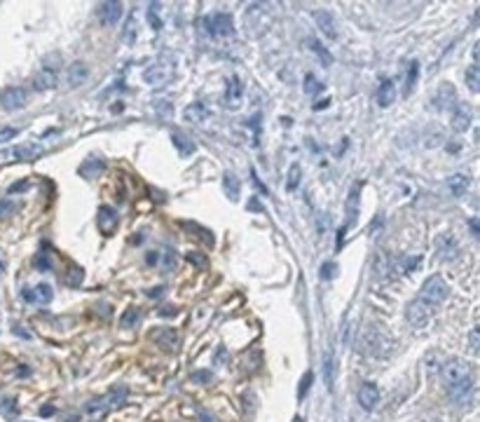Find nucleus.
<instances>
[{
  "instance_id": "nucleus-1",
  "label": "nucleus",
  "mask_w": 480,
  "mask_h": 422,
  "mask_svg": "<svg viewBox=\"0 0 480 422\" xmlns=\"http://www.w3.org/2000/svg\"><path fill=\"white\" fill-rule=\"evenodd\" d=\"M396 343L394 338L387 333L380 326H365L363 333H361V349H363L368 356H389L394 352Z\"/></svg>"
},
{
  "instance_id": "nucleus-2",
  "label": "nucleus",
  "mask_w": 480,
  "mask_h": 422,
  "mask_svg": "<svg viewBox=\"0 0 480 422\" xmlns=\"http://www.w3.org/2000/svg\"><path fill=\"white\" fill-rule=\"evenodd\" d=\"M440 375H443L445 387H448V389H452V387H457V385H462V382H466V380H471V366H468V361L459 359V356H452V359H448L443 364Z\"/></svg>"
},
{
  "instance_id": "nucleus-3",
  "label": "nucleus",
  "mask_w": 480,
  "mask_h": 422,
  "mask_svg": "<svg viewBox=\"0 0 480 422\" xmlns=\"http://www.w3.org/2000/svg\"><path fill=\"white\" fill-rule=\"evenodd\" d=\"M448 284H445L443 279L438 275H433V277H429V279L422 284V291H420V300L422 303H426L429 307H436V305H440L445 298H448Z\"/></svg>"
},
{
  "instance_id": "nucleus-4",
  "label": "nucleus",
  "mask_w": 480,
  "mask_h": 422,
  "mask_svg": "<svg viewBox=\"0 0 480 422\" xmlns=\"http://www.w3.org/2000/svg\"><path fill=\"white\" fill-rule=\"evenodd\" d=\"M122 12H124V10H122V3L108 0V3H98L96 5V19L104 26H115L122 19Z\"/></svg>"
},
{
  "instance_id": "nucleus-5",
  "label": "nucleus",
  "mask_w": 480,
  "mask_h": 422,
  "mask_svg": "<svg viewBox=\"0 0 480 422\" xmlns=\"http://www.w3.org/2000/svg\"><path fill=\"white\" fill-rule=\"evenodd\" d=\"M171 75H174V66H166V63H162V61L143 71V80H146L148 85H152V87L166 85Z\"/></svg>"
},
{
  "instance_id": "nucleus-6",
  "label": "nucleus",
  "mask_w": 480,
  "mask_h": 422,
  "mask_svg": "<svg viewBox=\"0 0 480 422\" xmlns=\"http://www.w3.org/2000/svg\"><path fill=\"white\" fill-rule=\"evenodd\" d=\"M431 310H433V307H429L426 303H422V300L417 298L415 303H410V305H407L405 317H407V321H410L415 329H422V326H426L429 317H431Z\"/></svg>"
},
{
  "instance_id": "nucleus-7",
  "label": "nucleus",
  "mask_w": 480,
  "mask_h": 422,
  "mask_svg": "<svg viewBox=\"0 0 480 422\" xmlns=\"http://www.w3.org/2000/svg\"><path fill=\"white\" fill-rule=\"evenodd\" d=\"M56 85H59V73L47 66H43L33 75V89L36 92H47V89H54Z\"/></svg>"
},
{
  "instance_id": "nucleus-8",
  "label": "nucleus",
  "mask_w": 480,
  "mask_h": 422,
  "mask_svg": "<svg viewBox=\"0 0 480 422\" xmlns=\"http://www.w3.org/2000/svg\"><path fill=\"white\" fill-rule=\"evenodd\" d=\"M314 19H316V24H319L323 36L328 38V40H337V21H335L330 10H316Z\"/></svg>"
},
{
  "instance_id": "nucleus-9",
  "label": "nucleus",
  "mask_w": 480,
  "mask_h": 422,
  "mask_svg": "<svg viewBox=\"0 0 480 422\" xmlns=\"http://www.w3.org/2000/svg\"><path fill=\"white\" fill-rule=\"evenodd\" d=\"M242 101H244V85L237 75H232L225 87V106L230 110H237L242 106Z\"/></svg>"
},
{
  "instance_id": "nucleus-10",
  "label": "nucleus",
  "mask_w": 480,
  "mask_h": 422,
  "mask_svg": "<svg viewBox=\"0 0 480 422\" xmlns=\"http://www.w3.org/2000/svg\"><path fill=\"white\" fill-rule=\"evenodd\" d=\"M356 399H359V406L363 410H372L377 406V401H380V389H377L375 382H363Z\"/></svg>"
},
{
  "instance_id": "nucleus-11",
  "label": "nucleus",
  "mask_w": 480,
  "mask_h": 422,
  "mask_svg": "<svg viewBox=\"0 0 480 422\" xmlns=\"http://www.w3.org/2000/svg\"><path fill=\"white\" fill-rule=\"evenodd\" d=\"M211 31L213 36L220 38H230L234 33V26H232V14L227 12H216L211 17Z\"/></svg>"
},
{
  "instance_id": "nucleus-12",
  "label": "nucleus",
  "mask_w": 480,
  "mask_h": 422,
  "mask_svg": "<svg viewBox=\"0 0 480 422\" xmlns=\"http://www.w3.org/2000/svg\"><path fill=\"white\" fill-rule=\"evenodd\" d=\"M183 117H185V122H190V124H201V122H207L209 117H211V110L201 104V101H195V104L185 106Z\"/></svg>"
},
{
  "instance_id": "nucleus-13",
  "label": "nucleus",
  "mask_w": 480,
  "mask_h": 422,
  "mask_svg": "<svg viewBox=\"0 0 480 422\" xmlns=\"http://www.w3.org/2000/svg\"><path fill=\"white\" fill-rule=\"evenodd\" d=\"M96 225H98V230H101V235L108 237L117 225V211L113 207H101L98 209V216H96Z\"/></svg>"
},
{
  "instance_id": "nucleus-14",
  "label": "nucleus",
  "mask_w": 480,
  "mask_h": 422,
  "mask_svg": "<svg viewBox=\"0 0 480 422\" xmlns=\"http://www.w3.org/2000/svg\"><path fill=\"white\" fill-rule=\"evenodd\" d=\"M433 106H436L438 110H450L457 106V92L452 85H440V89L436 92V96H433Z\"/></svg>"
},
{
  "instance_id": "nucleus-15",
  "label": "nucleus",
  "mask_w": 480,
  "mask_h": 422,
  "mask_svg": "<svg viewBox=\"0 0 480 422\" xmlns=\"http://www.w3.org/2000/svg\"><path fill=\"white\" fill-rule=\"evenodd\" d=\"M3 106L7 110H17L26 106V89L24 87H7L3 94Z\"/></svg>"
},
{
  "instance_id": "nucleus-16",
  "label": "nucleus",
  "mask_w": 480,
  "mask_h": 422,
  "mask_svg": "<svg viewBox=\"0 0 480 422\" xmlns=\"http://www.w3.org/2000/svg\"><path fill=\"white\" fill-rule=\"evenodd\" d=\"M468 124H471V108L464 104H457L455 108H452V129L455 132H466Z\"/></svg>"
},
{
  "instance_id": "nucleus-17",
  "label": "nucleus",
  "mask_w": 480,
  "mask_h": 422,
  "mask_svg": "<svg viewBox=\"0 0 480 422\" xmlns=\"http://www.w3.org/2000/svg\"><path fill=\"white\" fill-rule=\"evenodd\" d=\"M436 249L443 261H455V258L459 256V244H457L450 235H440L436 242Z\"/></svg>"
},
{
  "instance_id": "nucleus-18",
  "label": "nucleus",
  "mask_w": 480,
  "mask_h": 422,
  "mask_svg": "<svg viewBox=\"0 0 480 422\" xmlns=\"http://www.w3.org/2000/svg\"><path fill=\"white\" fill-rule=\"evenodd\" d=\"M375 99L382 108H389L396 101V82L394 80H382V85L377 87V92H375Z\"/></svg>"
},
{
  "instance_id": "nucleus-19",
  "label": "nucleus",
  "mask_w": 480,
  "mask_h": 422,
  "mask_svg": "<svg viewBox=\"0 0 480 422\" xmlns=\"http://www.w3.org/2000/svg\"><path fill=\"white\" fill-rule=\"evenodd\" d=\"M68 85L71 87H80V85H85V80L89 78V68H87V63L85 61H75V63H71L68 66Z\"/></svg>"
},
{
  "instance_id": "nucleus-20",
  "label": "nucleus",
  "mask_w": 480,
  "mask_h": 422,
  "mask_svg": "<svg viewBox=\"0 0 480 422\" xmlns=\"http://www.w3.org/2000/svg\"><path fill=\"white\" fill-rule=\"evenodd\" d=\"M448 188H450V192L455 197H464L468 192V188H471V176H466V174H452L448 178Z\"/></svg>"
},
{
  "instance_id": "nucleus-21",
  "label": "nucleus",
  "mask_w": 480,
  "mask_h": 422,
  "mask_svg": "<svg viewBox=\"0 0 480 422\" xmlns=\"http://www.w3.org/2000/svg\"><path fill=\"white\" fill-rule=\"evenodd\" d=\"M12 155L17 159H21V162H33V159H38L43 155V148L36 146V143H21V146H17L12 150Z\"/></svg>"
},
{
  "instance_id": "nucleus-22",
  "label": "nucleus",
  "mask_w": 480,
  "mask_h": 422,
  "mask_svg": "<svg viewBox=\"0 0 480 422\" xmlns=\"http://www.w3.org/2000/svg\"><path fill=\"white\" fill-rule=\"evenodd\" d=\"M152 340L157 345H162V347H176L178 345V333L174 329H157V331H152Z\"/></svg>"
},
{
  "instance_id": "nucleus-23",
  "label": "nucleus",
  "mask_w": 480,
  "mask_h": 422,
  "mask_svg": "<svg viewBox=\"0 0 480 422\" xmlns=\"http://www.w3.org/2000/svg\"><path fill=\"white\" fill-rule=\"evenodd\" d=\"M323 385H326V389L333 392L335 389V359H333V352H326V356H323Z\"/></svg>"
},
{
  "instance_id": "nucleus-24",
  "label": "nucleus",
  "mask_w": 480,
  "mask_h": 422,
  "mask_svg": "<svg viewBox=\"0 0 480 422\" xmlns=\"http://www.w3.org/2000/svg\"><path fill=\"white\" fill-rule=\"evenodd\" d=\"M359 192H361V188L354 185V188L349 190V197H347V228L352 225L356 214H359Z\"/></svg>"
},
{
  "instance_id": "nucleus-25",
  "label": "nucleus",
  "mask_w": 480,
  "mask_h": 422,
  "mask_svg": "<svg viewBox=\"0 0 480 422\" xmlns=\"http://www.w3.org/2000/svg\"><path fill=\"white\" fill-rule=\"evenodd\" d=\"M223 188H225V195L230 197L232 202H237V200H239V188H242V183H239V178L234 176L232 172H227L225 176H223Z\"/></svg>"
},
{
  "instance_id": "nucleus-26",
  "label": "nucleus",
  "mask_w": 480,
  "mask_h": 422,
  "mask_svg": "<svg viewBox=\"0 0 480 422\" xmlns=\"http://www.w3.org/2000/svg\"><path fill=\"white\" fill-rule=\"evenodd\" d=\"M307 45H310V49H312V52H314V54L319 56V59H321V63H323V66H326V68H330V66H333V56H330V52H328V49H326V47H323V45L319 43L316 38H307Z\"/></svg>"
},
{
  "instance_id": "nucleus-27",
  "label": "nucleus",
  "mask_w": 480,
  "mask_h": 422,
  "mask_svg": "<svg viewBox=\"0 0 480 422\" xmlns=\"http://www.w3.org/2000/svg\"><path fill=\"white\" fill-rule=\"evenodd\" d=\"M101 172H104V162H101V159H96V157L85 159V165L80 167V176H85V178H94V176H98Z\"/></svg>"
},
{
  "instance_id": "nucleus-28",
  "label": "nucleus",
  "mask_w": 480,
  "mask_h": 422,
  "mask_svg": "<svg viewBox=\"0 0 480 422\" xmlns=\"http://www.w3.org/2000/svg\"><path fill=\"white\" fill-rule=\"evenodd\" d=\"M171 139H174V146H176V150L183 155V157H188V155H192L197 150L195 143H192L190 139H185L183 134H178V132H174V136H171Z\"/></svg>"
},
{
  "instance_id": "nucleus-29",
  "label": "nucleus",
  "mask_w": 480,
  "mask_h": 422,
  "mask_svg": "<svg viewBox=\"0 0 480 422\" xmlns=\"http://www.w3.org/2000/svg\"><path fill=\"white\" fill-rule=\"evenodd\" d=\"M124 399H127V387L120 385V387H115V389H113L108 397L104 399V404H106V408H110V406H122V404H124Z\"/></svg>"
},
{
  "instance_id": "nucleus-30",
  "label": "nucleus",
  "mask_w": 480,
  "mask_h": 422,
  "mask_svg": "<svg viewBox=\"0 0 480 422\" xmlns=\"http://www.w3.org/2000/svg\"><path fill=\"white\" fill-rule=\"evenodd\" d=\"M139 319H141V310H139V307H127V310H124V314H122V319H120V326H122V329H131V326L139 324Z\"/></svg>"
},
{
  "instance_id": "nucleus-31",
  "label": "nucleus",
  "mask_w": 480,
  "mask_h": 422,
  "mask_svg": "<svg viewBox=\"0 0 480 422\" xmlns=\"http://www.w3.org/2000/svg\"><path fill=\"white\" fill-rule=\"evenodd\" d=\"M33 296H36V303L47 305V303H52V298H54V291H52L49 284H38V286L33 288Z\"/></svg>"
},
{
  "instance_id": "nucleus-32",
  "label": "nucleus",
  "mask_w": 480,
  "mask_h": 422,
  "mask_svg": "<svg viewBox=\"0 0 480 422\" xmlns=\"http://www.w3.org/2000/svg\"><path fill=\"white\" fill-rule=\"evenodd\" d=\"M417 78H420V63L413 61L410 63V68H407V82H405V96H410V92L415 89V85H417Z\"/></svg>"
},
{
  "instance_id": "nucleus-33",
  "label": "nucleus",
  "mask_w": 480,
  "mask_h": 422,
  "mask_svg": "<svg viewBox=\"0 0 480 422\" xmlns=\"http://www.w3.org/2000/svg\"><path fill=\"white\" fill-rule=\"evenodd\" d=\"M466 85L473 89V92H478L480 89V68H478V63H471L468 66V71H466Z\"/></svg>"
},
{
  "instance_id": "nucleus-34",
  "label": "nucleus",
  "mask_w": 480,
  "mask_h": 422,
  "mask_svg": "<svg viewBox=\"0 0 480 422\" xmlns=\"http://www.w3.org/2000/svg\"><path fill=\"white\" fill-rule=\"evenodd\" d=\"M300 176H302V169H300V165L295 162V165H291V169H288V181H286V188L291 190V192L298 188Z\"/></svg>"
},
{
  "instance_id": "nucleus-35",
  "label": "nucleus",
  "mask_w": 480,
  "mask_h": 422,
  "mask_svg": "<svg viewBox=\"0 0 480 422\" xmlns=\"http://www.w3.org/2000/svg\"><path fill=\"white\" fill-rule=\"evenodd\" d=\"M155 110H157V115L164 120V122H169L171 117H174V106L169 104V101H155Z\"/></svg>"
},
{
  "instance_id": "nucleus-36",
  "label": "nucleus",
  "mask_w": 480,
  "mask_h": 422,
  "mask_svg": "<svg viewBox=\"0 0 480 422\" xmlns=\"http://www.w3.org/2000/svg\"><path fill=\"white\" fill-rule=\"evenodd\" d=\"M183 225L188 228V230H192V233H197L195 237H199V239H204L207 244H213V237H211V230H204L201 225H197V223H183Z\"/></svg>"
},
{
  "instance_id": "nucleus-37",
  "label": "nucleus",
  "mask_w": 480,
  "mask_h": 422,
  "mask_svg": "<svg viewBox=\"0 0 480 422\" xmlns=\"http://www.w3.org/2000/svg\"><path fill=\"white\" fill-rule=\"evenodd\" d=\"M312 380H314V373H312V371H307V373L302 375V380H300L298 399H304V397H307V392H310V387H312Z\"/></svg>"
},
{
  "instance_id": "nucleus-38",
  "label": "nucleus",
  "mask_w": 480,
  "mask_h": 422,
  "mask_svg": "<svg viewBox=\"0 0 480 422\" xmlns=\"http://www.w3.org/2000/svg\"><path fill=\"white\" fill-rule=\"evenodd\" d=\"M17 129L14 127H0V146L3 143H7V141H12V139H17Z\"/></svg>"
},
{
  "instance_id": "nucleus-39",
  "label": "nucleus",
  "mask_w": 480,
  "mask_h": 422,
  "mask_svg": "<svg viewBox=\"0 0 480 422\" xmlns=\"http://www.w3.org/2000/svg\"><path fill=\"white\" fill-rule=\"evenodd\" d=\"M148 21L152 24V28H155V31H159V28H162V19L157 17V5H152L150 10H148Z\"/></svg>"
},
{
  "instance_id": "nucleus-40",
  "label": "nucleus",
  "mask_w": 480,
  "mask_h": 422,
  "mask_svg": "<svg viewBox=\"0 0 480 422\" xmlns=\"http://www.w3.org/2000/svg\"><path fill=\"white\" fill-rule=\"evenodd\" d=\"M319 89H321V85L316 82L314 75H307V78H304V92H307V94H316Z\"/></svg>"
},
{
  "instance_id": "nucleus-41",
  "label": "nucleus",
  "mask_w": 480,
  "mask_h": 422,
  "mask_svg": "<svg viewBox=\"0 0 480 422\" xmlns=\"http://www.w3.org/2000/svg\"><path fill=\"white\" fill-rule=\"evenodd\" d=\"M82 277H85V275H82V270H80V268H75V270H71V275H68V286H80V284H82Z\"/></svg>"
},
{
  "instance_id": "nucleus-42",
  "label": "nucleus",
  "mask_w": 480,
  "mask_h": 422,
  "mask_svg": "<svg viewBox=\"0 0 480 422\" xmlns=\"http://www.w3.org/2000/svg\"><path fill=\"white\" fill-rule=\"evenodd\" d=\"M136 40V21L134 19H129L127 21V31H124V43H134Z\"/></svg>"
},
{
  "instance_id": "nucleus-43",
  "label": "nucleus",
  "mask_w": 480,
  "mask_h": 422,
  "mask_svg": "<svg viewBox=\"0 0 480 422\" xmlns=\"http://www.w3.org/2000/svg\"><path fill=\"white\" fill-rule=\"evenodd\" d=\"M33 263H36V268H38V270H45V272H47V270H52V263H49L47 253H38Z\"/></svg>"
},
{
  "instance_id": "nucleus-44",
  "label": "nucleus",
  "mask_w": 480,
  "mask_h": 422,
  "mask_svg": "<svg viewBox=\"0 0 480 422\" xmlns=\"http://www.w3.org/2000/svg\"><path fill=\"white\" fill-rule=\"evenodd\" d=\"M335 272H337V265H335V263H323V268H321V277H323V279H333Z\"/></svg>"
},
{
  "instance_id": "nucleus-45",
  "label": "nucleus",
  "mask_w": 480,
  "mask_h": 422,
  "mask_svg": "<svg viewBox=\"0 0 480 422\" xmlns=\"http://www.w3.org/2000/svg\"><path fill=\"white\" fill-rule=\"evenodd\" d=\"M420 263H422V258H420V256H415V258H405V261H403V272H413V270L417 268Z\"/></svg>"
},
{
  "instance_id": "nucleus-46",
  "label": "nucleus",
  "mask_w": 480,
  "mask_h": 422,
  "mask_svg": "<svg viewBox=\"0 0 480 422\" xmlns=\"http://www.w3.org/2000/svg\"><path fill=\"white\" fill-rule=\"evenodd\" d=\"M188 261L192 265H199V268L207 265V256H201V253H188Z\"/></svg>"
},
{
  "instance_id": "nucleus-47",
  "label": "nucleus",
  "mask_w": 480,
  "mask_h": 422,
  "mask_svg": "<svg viewBox=\"0 0 480 422\" xmlns=\"http://www.w3.org/2000/svg\"><path fill=\"white\" fill-rule=\"evenodd\" d=\"M0 410H5L7 415L14 413V399H3V401H0Z\"/></svg>"
},
{
  "instance_id": "nucleus-48",
  "label": "nucleus",
  "mask_w": 480,
  "mask_h": 422,
  "mask_svg": "<svg viewBox=\"0 0 480 422\" xmlns=\"http://www.w3.org/2000/svg\"><path fill=\"white\" fill-rule=\"evenodd\" d=\"M211 378H213V375L209 373V371H199V373L192 375V380H195V382H209Z\"/></svg>"
},
{
  "instance_id": "nucleus-49",
  "label": "nucleus",
  "mask_w": 480,
  "mask_h": 422,
  "mask_svg": "<svg viewBox=\"0 0 480 422\" xmlns=\"http://www.w3.org/2000/svg\"><path fill=\"white\" fill-rule=\"evenodd\" d=\"M478 329H473V331H471V349H473V352H475V354H478Z\"/></svg>"
},
{
  "instance_id": "nucleus-50",
  "label": "nucleus",
  "mask_w": 480,
  "mask_h": 422,
  "mask_svg": "<svg viewBox=\"0 0 480 422\" xmlns=\"http://www.w3.org/2000/svg\"><path fill=\"white\" fill-rule=\"evenodd\" d=\"M223 361H227V349L225 347H218V349H216V364H223Z\"/></svg>"
},
{
  "instance_id": "nucleus-51",
  "label": "nucleus",
  "mask_w": 480,
  "mask_h": 422,
  "mask_svg": "<svg viewBox=\"0 0 480 422\" xmlns=\"http://www.w3.org/2000/svg\"><path fill=\"white\" fill-rule=\"evenodd\" d=\"M176 314V307L169 305V307H159V317H174Z\"/></svg>"
},
{
  "instance_id": "nucleus-52",
  "label": "nucleus",
  "mask_w": 480,
  "mask_h": 422,
  "mask_svg": "<svg viewBox=\"0 0 480 422\" xmlns=\"http://www.w3.org/2000/svg\"><path fill=\"white\" fill-rule=\"evenodd\" d=\"M21 296H24V300H28V303H36V296H33V288L24 286V288H21Z\"/></svg>"
},
{
  "instance_id": "nucleus-53",
  "label": "nucleus",
  "mask_w": 480,
  "mask_h": 422,
  "mask_svg": "<svg viewBox=\"0 0 480 422\" xmlns=\"http://www.w3.org/2000/svg\"><path fill=\"white\" fill-rule=\"evenodd\" d=\"M146 294H148V298H159V296L164 294V288H162V286H155V288H148Z\"/></svg>"
},
{
  "instance_id": "nucleus-54",
  "label": "nucleus",
  "mask_w": 480,
  "mask_h": 422,
  "mask_svg": "<svg viewBox=\"0 0 480 422\" xmlns=\"http://www.w3.org/2000/svg\"><path fill=\"white\" fill-rule=\"evenodd\" d=\"M251 176H253V183H255V188H258V190H262V195H267V188H265V185L260 183V178L255 176V172H251Z\"/></svg>"
},
{
  "instance_id": "nucleus-55",
  "label": "nucleus",
  "mask_w": 480,
  "mask_h": 422,
  "mask_svg": "<svg viewBox=\"0 0 480 422\" xmlns=\"http://www.w3.org/2000/svg\"><path fill=\"white\" fill-rule=\"evenodd\" d=\"M146 261H148V265H155V263H157V261H159L157 251H150V253H148V256H146Z\"/></svg>"
},
{
  "instance_id": "nucleus-56",
  "label": "nucleus",
  "mask_w": 480,
  "mask_h": 422,
  "mask_svg": "<svg viewBox=\"0 0 480 422\" xmlns=\"http://www.w3.org/2000/svg\"><path fill=\"white\" fill-rule=\"evenodd\" d=\"M26 188H28V183H26V181H24V183H14L12 188H10V192H19V190H26Z\"/></svg>"
},
{
  "instance_id": "nucleus-57",
  "label": "nucleus",
  "mask_w": 480,
  "mask_h": 422,
  "mask_svg": "<svg viewBox=\"0 0 480 422\" xmlns=\"http://www.w3.org/2000/svg\"><path fill=\"white\" fill-rule=\"evenodd\" d=\"M471 233L473 237H478V218H471Z\"/></svg>"
},
{
  "instance_id": "nucleus-58",
  "label": "nucleus",
  "mask_w": 480,
  "mask_h": 422,
  "mask_svg": "<svg viewBox=\"0 0 480 422\" xmlns=\"http://www.w3.org/2000/svg\"><path fill=\"white\" fill-rule=\"evenodd\" d=\"M40 413H43V417H49L52 413H54V406H45V408L40 410Z\"/></svg>"
},
{
  "instance_id": "nucleus-59",
  "label": "nucleus",
  "mask_w": 480,
  "mask_h": 422,
  "mask_svg": "<svg viewBox=\"0 0 480 422\" xmlns=\"http://www.w3.org/2000/svg\"><path fill=\"white\" fill-rule=\"evenodd\" d=\"M164 263H166V265H169V268H174V256H171V251H169V253H166V258H164Z\"/></svg>"
},
{
  "instance_id": "nucleus-60",
  "label": "nucleus",
  "mask_w": 480,
  "mask_h": 422,
  "mask_svg": "<svg viewBox=\"0 0 480 422\" xmlns=\"http://www.w3.org/2000/svg\"><path fill=\"white\" fill-rule=\"evenodd\" d=\"M201 422H213L211 415H207V413H201Z\"/></svg>"
},
{
  "instance_id": "nucleus-61",
  "label": "nucleus",
  "mask_w": 480,
  "mask_h": 422,
  "mask_svg": "<svg viewBox=\"0 0 480 422\" xmlns=\"http://www.w3.org/2000/svg\"><path fill=\"white\" fill-rule=\"evenodd\" d=\"M3 270H5V265H3V261H0V272H3Z\"/></svg>"
}]
</instances>
